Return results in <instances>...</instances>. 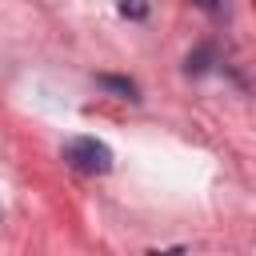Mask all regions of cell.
Returning a JSON list of instances; mask_svg holds the SVG:
<instances>
[{
  "mask_svg": "<svg viewBox=\"0 0 256 256\" xmlns=\"http://www.w3.org/2000/svg\"><path fill=\"white\" fill-rule=\"evenodd\" d=\"M184 248H172V252H152V256H180Z\"/></svg>",
  "mask_w": 256,
  "mask_h": 256,
  "instance_id": "obj_5",
  "label": "cell"
},
{
  "mask_svg": "<svg viewBox=\"0 0 256 256\" xmlns=\"http://www.w3.org/2000/svg\"><path fill=\"white\" fill-rule=\"evenodd\" d=\"M120 12H124V16H136V20H140V16L148 12V4H140V0H120Z\"/></svg>",
  "mask_w": 256,
  "mask_h": 256,
  "instance_id": "obj_3",
  "label": "cell"
},
{
  "mask_svg": "<svg viewBox=\"0 0 256 256\" xmlns=\"http://www.w3.org/2000/svg\"><path fill=\"white\" fill-rule=\"evenodd\" d=\"M64 160L76 168V172H88V176H108L112 172V148L96 136H76L64 144Z\"/></svg>",
  "mask_w": 256,
  "mask_h": 256,
  "instance_id": "obj_1",
  "label": "cell"
},
{
  "mask_svg": "<svg viewBox=\"0 0 256 256\" xmlns=\"http://www.w3.org/2000/svg\"><path fill=\"white\" fill-rule=\"evenodd\" d=\"M196 4H200V8H208V12H216V8H220V0H196Z\"/></svg>",
  "mask_w": 256,
  "mask_h": 256,
  "instance_id": "obj_4",
  "label": "cell"
},
{
  "mask_svg": "<svg viewBox=\"0 0 256 256\" xmlns=\"http://www.w3.org/2000/svg\"><path fill=\"white\" fill-rule=\"evenodd\" d=\"M96 84L108 88V92H116V96H124V100H140V96H136V84L124 80V76H96Z\"/></svg>",
  "mask_w": 256,
  "mask_h": 256,
  "instance_id": "obj_2",
  "label": "cell"
}]
</instances>
